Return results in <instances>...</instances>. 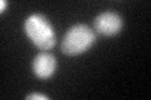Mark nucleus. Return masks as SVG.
<instances>
[{
    "label": "nucleus",
    "instance_id": "nucleus-1",
    "mask_svg": "<svg viewBox=\"0 0 151 100\" xmlns=\"http://www.w3.org/2000/svg\"><path fill=\"white\" fill-rule=\"evenodd\" d=\"M24 31L38 49L49 50L55 45V33L52 24L42 14H33L24 23Z\"/></svg>",
    "mask_w": 151,
    "mask_h": 100
},
{
    "label": "nucleus",
    "instance_id": "nucleus-2",
    "mask_svg": "<svg viewBox=\"0 0 151 100\" xmlns=\"http://www.w3.org/2000/svg\"><path fill=\"white\" fill-rule=\"evenodd\" d=\"M94 43L96 34L86 24H77L64 34L60 50L67 55H78L87 51Z\"/></svg>",
    "mask_w": 151,
    "mask_h": 100
},
{
    "label": "nucleus",
    "instance_id": "nucleus-3",
    "mask_svg": "<svg viewBox=\"0 0 151 100\" xmlns=\"http://www.w3.org/2000/svg\"><path fill=\"white\" fill-rule=\"evenodd\" d=\"M93 25L97 33L106 36H113L121 31L124 23L117 13L107 10L94 18Z\"/></svg>",
    "mask_w": 151,
    "mask_h": 100
},
{
    "label": "nucleus",
    "instance_id": "nucleus-4",
    "mask_svg": "<svg viewBox=\"0 0 151 100\" xmlns=\"http://www.w3.org/2000/svg\"><path fill=\"white\" fill-rule=\"evenodd\" d=\"M55 69L57 59L50 53H39L33 60V73L39 79H49L55 73Z\"/></svg>",
    "mask_w": 151,
    "mask_h": 100
},
{
    "label": "nucleus",
    "instance_id": "nucleus-5",
    "mask_svg": "<svg viewBox=\"0 0 151 100\" xmlns=\"http://www.w3.org/2000/svg\"><path fill=\"white\" fill-rule=\"evenodd\" d=\"M28 100H32V99H37V100H48L49 98L47 95H43V94H38V93H33V94H29L27 96Z\"/></svg>",
    "mask_w": 151,
    "mask_h": 100
},
{
    "label": "nucleus",
    "instance_id": "nucleus-6",
    "mask_svg": "<svg viewBox=\"0 0 151 100\" xmlns=\"http://www.w3.org/2000/svg\"><path fill=\"white\" fill-rule=\"evenodd\" d=\"M6 0H1L0 1V11L1 13H4V10H5V8H6Z\"/></svg>",
    "mask_w": 151,
    "mask_h": 100
}]
</instances>
